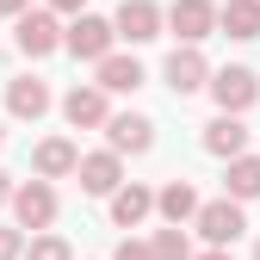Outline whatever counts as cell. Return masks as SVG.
Instances as JSON below:
<instances>
[{"instance_id":"1","label":"cell","mask_w":260,"mask_h":260,"mask_svg":"<svg viewBox=\"0 0 260 260\" xmlns=\"http://www.w3.org/2000/svg\"><path fill=\"white\" fill-rule=\"evenodd\" d=\"M112 44H118V31H112V19H100V13H75V25H62V50L81 56V62H106Z\"/></svg>"},{"instance_id":"2","label":"cell","mask_w":260,"mask_h":260,"mask_svg":"<svg viewBox=\"0 0 260 260\" xmlns=\"http://www.w3.org/2000/svg\"><path fill=\"white\" fill-rule=\"evenodd\" d=\"M13 217H19V230L25 236H44L50 223H56V186L50 180H25V186H13Z\"/></svg>"},{"instance_id":"3","label":"cell","mask_w":260,"mask_h":260,"mask_svg":"<svg viewBox=\"0 0 260 260\" xmlns=\"http://www.w3.org/2000/svg\"><path fill=\"white\" fill-rule=\"evenodd\" d=\"M13 44L38 62V56H56L62 50V19L50 13V7H31V13H19V25H13Z\"/></svg>"},{"instance_id":"4","label":"cell","mask_w":260,"mask_h":260,"mask_svg":"<svg viewBox=\"0 0 260 260\" xmlns=\"http://www.w3.org/2000/svg\"><path fill=\"white\" fill-rule=\"evenodd\" d=\"M205 87L217 93V112H223V118H242V112L260 100V75H254V69H242V62H236V69H217Z\"/></svg>"},{"instance_id":"5","label":"cell","mask_w":260,"mask_h":260,"mask_svg":"<svg viewBox=\"0 0 260 260\" xmlns=\"http://www.w3.org/2000/svg\"><path fill=\"white\" fill-rule=\"evenodd\" d=\"M161 25H168L186 50H199L211 31H217V7H211V0H174V7L161 13Z\"/></svg>"},{"instance_id":"6","label":"cell","mask_w":260,"mask_h":260,"mask_svg":"<svg viewBox=\"0 0 260 260\" xmlns=\"http://www.w3.org/2000/svg\"><path fill=\"white\" fill-rule=\"evenodd\" d=\"M192 230H199L211 248H230L242 230H248V217H242V205L236 199H211V205H199V217H192Z\"/></svg>"},{"instance_id":"7","label":"cell","mask_w":260,"mask_h":260,"mask_svg":"<svg viewBox=\"0 0 260 260\" xmlns=\"http://www.w3.org/2000/svg\"><path fill=\"white\" fill-rule=\"evenodd\" d=\"M106 149L124 161V155H149L155 149V124L143 118V112H112L106 118Z\"/></svg>"},{"instance_id":"8","label":"cell","mask_w":260,"mask_h":260,"mask_svg":"<svg viewBox=\"0 0 260 260\" xmlns=\"http://www.w3.org/2000/svg\"><path fill=\"white\" fill-rule=\"evenodd\" d=\"M75 180H81L87 199H112V192L124 186V161H118L112 149H93V155H81V161H75Z\"/></svg>"},{"instance_id":"9","label":"cell","mask_w":260,"mask_h":260,"mask_svg":"<svg viewBox=\"0 0 260 260\" xmlns=\"http://www.w3.org/2000/svg\"><path fill=\"white\" fill-rule=\"evenodd\" d=\"M112 31L130 38V44H155L161 38V7H155V0H124L118 19H112Z\"/></svg>"},{"instance_id":"10","label":"cell","mask_w":260,"mask_h":260,"mask_svg":"<svg viewBox=\"0 0 260 260\" xmlns=\"http://www.w3.org/2000/svg\"><path fill=\"white\" fill-rule=\"evenodd\" d=\"M161 75H168V87L186 100V93H199V87L211 81V62H205V50H186V44H180V50L168 56V69H161Z\"/></svg>"},{"instance_id":"11","label":"cell","mask_w":260,"mask_h":260,"mask_svg":"<svg viewBox=\"0 0 260 260\" xmlns=\"http://www.w3.org/2000/svg\"><path fill=\"white\" fill-rule=\"evenodd\" d=\"M62 118H69L75 130H106V118H112V106H106V93H100V87L87 81V87H75L69 100H62Z\"/></svg>"},{"instance_id":"12","label":"cell","mask_w":260,"mask_h":260,"mask_svg":"<svg viewBox=\"0 0 260 260\" xmlns=\"http://www.w3.org/2000/svg\"><path fill=\"white\" fill-rule=\"evenodd\" d=\"M7 112L25 118V124H38V118L50 112V87H44L38 75H13V81H7Z\"/></svg>"},{"instance_id":"13","label":"cell","mask_w":260,"mask_h":260,"mask_svg":"<svg viewBox=\"0 0 260 260\" xmlns=\"http://www.w3.org/2000/svg\"><path fill=\"white\" fill-rule=\"evenodd\" d=\"M75 161H81V149H75L69 137H44L38 149H31V168H38V180H69V174H75Z\"/></svg>"},{"instance_id":"14","label":"cell","mask_w":260,"mask_h":260,"mask_svg":"<svg viewBox=\"0 0 260 260\" xmlns=\"http://www.w3.org/2000/svg\"><path fill=\"white\" fill-rule=\"evenodd\" d=\"M199 192H192L186 180H168V186H161L155 192V211H161V223H168V230H180V223H192V217H199Z\"/></svg>"},{"instance_id":"15","label":"cell","mask_w":260,"mask_h":260,"mask_svg":"<svg viewBox=\"0 0 260 260\" xmlns=\"http://www.w3.org/2000/svg\"><path fill=\"white\" fill-rule=\"evenodd\" d=\"M93 69H100V81H93L100 93H137V87L149 81V75H143V62H137V56H118V50H112L106 62H93Z\"/></svg>"},{"instance_id":"16","label":"cell","mask_w":260,"mask_h":260,"mask_svg":"<svg viewBox=\"0 0 260 260\" xmlns=\"http://www.w3.org/2000/svg\"><path fill=\"white\" fill-rule=\"evenodd\" d=\"M205 149H211L217 161H236V155H248V124H242V118H223V112H217V118L205 124Z\"/></svg>"},{"instance_id":"17","label":"cell","mask_w":260,"mask_h":260,"mask_svg":"<svg viewBox=\"0 0 260 260\" xmlns=\"http://www.w3.org/2000/svg\"><path fill=\"white\" fill-rule=\"evenodd\" d=\"M155 211V192L149 186H137V180H124L118 192H112V223H118V230H137V223Z\"/></svg>"},{"instance_id":"18","label":"cell","mask_w":260,"mask_h":260,"mask_svg":"<svg viewBox=\"0 0 260 260\" xmlns=\"http://www.w3.org/2000/svg\"><path fill=\"white\" fill-rule=\"evenodd\" d=\"M217 31H230V38H260V0H223L217 7Z\"/></svg>"},{"instance_id":"19","label":"cell","mask_w":260,"mask_h":260,"mask_svg":"<svg viewBox=\"0 0 260 260\" xmlns=\"http://www.w3.org/2000/svg\"><path fill=\"white\" fill-rule=\"evenodd\" d=\"M223 199H236V205L260 199V155H236V161H230V174H223Z\"/></svg>"},{"instance_id":"20","label":"cell","mask_w":260,"mask_h":260,"mask_svg":"<svg viewBox=\"0 0 260 260\" xmlns=\"http://www.w3.org/2000/svg\"><path fill=\"white\" fill-rule=\"evenodd\" d=\"M149 260H192V242H186V230H155V242H149Z\"/></svg>"},{"instance_id":"21","label":"cell","mask_w":260,"mask_h":260,"mask_svg":"<svg viewBox=\"0 0 260 260\" xmlns=\"http://www.w3.org/2000/svg\"><path fill=\"white\" fill-rule=\"evenodd\" d=\"M25 254H31V260H75V254H69V242L50 236V230H44V236H25Z\"/></svg>"},{"instance_id":"22","label":"cell","mask_w":260,"mask_h":260,"mask_svg":"<svg viewBox=\"0 0 260 260\" xmlns=\"http://www.w3.org/2000/svg\"><path fill=\"white\" fill-rule=\"evenodd\" d=\"M25 254V230H0V260H19Z\"/></svg>"},{"instance_id":"23","label":"cell","mask_w":260,"mask_h":260,"mask_svg":"<svg viewBox=\"0 0 260 260\" xmlns=\"http://www.w3.org/2000/svg\"><path fill=\"white\" fill-rule=\"evenodd\" d=\"M112 260H149V242H118Z\"/></svg>"},{"instance_id":"24","label":"cell","mask_w":260,"mask_h":260,"mask_svg":"<svg viewBox=\"0 0 260 260\" xmlns=\"http://www.w3.org/2000/svg\"><path fill=\"white\" fill-rule=\"evenodd\" d=\"M50 13H87V0H50Z\"/></svg>"},{"instance_id":"25","label":"cell","mask_w":260,"mask_h":260,"mask_svg":"<svg viewBox=\"0 0 260 260\" xmlns=\"http://www.w3.org/2000/svg\"><path fill=\"white\" fill-rule=\"evenodd\" d=\"M0 13H7V19H19V13H31V0H0Z\"/></svg>"},{"instance_id":"26","label":"cell","mask_w":260,"mask_h":260,"mask_svg":"<svg viewBox=\"0 0 260 260\" xmlns=\"http://www.w3.org/2000/svg\"><path fill=\"white\" fill-rule=\"evenodd\" d=\"M192 260H236L230 248H205V254H192Z\"/></svg>"},{"instance_id":"27","label":"cell","mask_w":260,"mask_h":260,"mask_svg":"<svg viewBox=\"0 0 260 260\" xmlns=\"http://www.w3.org/2000/svg\"><path fill=\"white\" fill-rule=\"evenodd\" d=\"M7 199H13V180H7V174H0V205H7Z\"/></svg>"},{"instance_id":"28","label":"cell","mask_w":260,"mask_h":260,"mask_svg":"<svg viewBox=\"0 0 260 260\" xmlns=\"http://www.w3.org/2000/svg\"><path fill=\"white\" fill-rule=\"evenodd\" d=\"M0 143H7V124H0Z\"/></svg>"},{"instance_id":"29","label":"cell","mask_w":260,"mask_h":260,"mask_svg":"<svg viewBox=\"0 0 260 260\" xmlns=\"http://www.w3.org/2000/svg\"><path fill=\"white\" fill-rule=\"evenodd\" d=\"M254 260H260V242H254Z\"/></svg>"}]
</instances>
